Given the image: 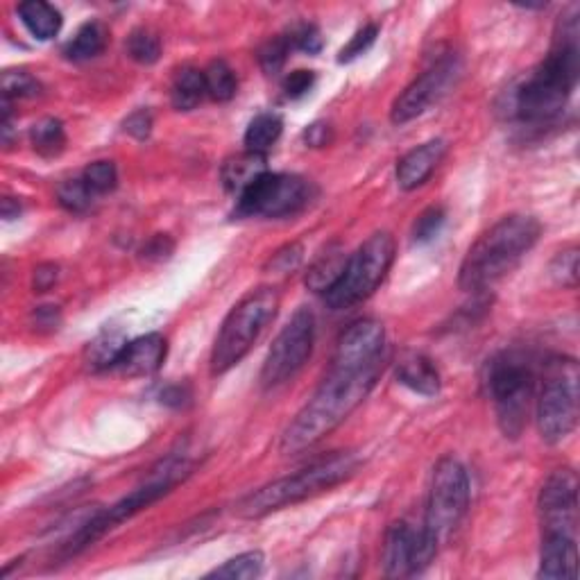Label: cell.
<instances>
[{
    "instance_id": "cell-1",
    "label": "cell",
    "mask_w": 580,
    "mask_h": 580,
    "mask_svg": "<svg viewBox=\"0 0 580 580\" xmlns=\"http://www.w3.org/2000/svg\"><path fill=\"white\" fill-rule=\"evenodd\" d=\"M383 363L361 370L331 365L327 377L281 435V454H300L334 433L377 386Z\"/></svg>"
},
{
    "instance_id": "cell-2",
    "label": "cell",
    "mask_w": 580,
    "mask_h": 580,
    "mask_svg": "<svg viewBox=\"0 0 580 580\" xmlns=\"http://www.w3.org/2000/svg\"><path fill=\"white\" fill-rule=\"evenodd\" d=\"M578 34V14L565 16L558 23L551 53L533 73L526 75L513 96V112L519 123H551L565 109L578 82Z\"/></svg>"
},
{
    "instance_id": "cell-3",
    "label": "cell",
    "mask_w": 580,
    "mask_h": 580,
    "mask_svg": "<svg viewBox=\"0 0 580 580\" xmlns=\"http://www.w3.org/2000/svg\"><path fill=\"white\" fill-rule=\"evenodd\" d=\"M540 234L542 225L533 216L513 213L501 218L469 247L458 275L460 288L476 293L497 284L533 250Z\"/></svg>"
},
{
    "instance_id": "cell-4",
    "label": "cell",
    "mask_w": 580,
    "mask_h": 580,
    "mask_svg": "<svg viewBox=\"0 0 580 580\" xmlns=\"http://www.w3.org/2000/svg\"><path fill=\"white\" fill-rule=\"evenodd\" d=\"M361 460L352 451H336V454L315 460L309 467L300 469L293 476H284L263 488L254 490L236 503V515L245 519H259L270 513H277L281 508L295 506V503L306 501L336 488L358 472Z\"/></svg>"
},
{
    "instance_id": "cell-5",
    "label": "cell",
    "mask_w": 580,
    "mask_h": 580,
    "mask_svg": "<svg viewBox=\"0 0 580 580\" xmlns=\"http://www.w3.org/2000/svg\"><path fill=\"white\" fill-rule=\"evenodd\" d=\"M279 290L272 286H261L250 290L238 302L220 327L216 343L211 352V374H225L238 365L266 331L268 324L275 320L279 311Z\"/></svg>"
},
{
    "instance_id": "cell-6",
    "label": "cell",
    "mask_w": 580,
    "mask_h": 580,
    "mask_svg": "<svg viewBox=\"0 0 580 580\" xmlns=\"http://www.w3.org/2000/svg\"><path fill=\"white\" fill-rule=\"evenodd\" d=\"M392 261H395V238L388 232L372 234L352 257H347L343 275L324 293V302L329 309L345 311L368 300L386 279Z\"/></svg>"
},
{
    "instance_id": "cell-7",
    "label": "cell",
    "mask_w": 580,
    "mask_h": 580,
    "mask_svg": "<svg viewBox=\"0 0 580 580\" xmlns=\"http://www.w3.org/2000/svg\"><path fill=\"white\" fill-rule=\"evenodd\" d=\"M485 386L497 408V420L506 438H519L528 420L535 388L531 363L519 354H501L488 365Z\"/></svg>"
},
{
    "instance_id": "cell-8",
    "label": "cell",
    "mask_w": 580,
    "mask_h": 580,
    "mask_svg": "<svg viewBox=\"0 0 580 580\" xmlns=\"http://www.w3.org/2000/svg\"><path fill=\"white\" fill-rule=\"evenodd\" d=\"M469 508V479L465 467L454 458H442L433 469L429 501L422 531L438 544L449 540L467 515Z\"/></svg>"
},
{
    "instance_id": "cell-9",
    "label": "cell",
    "mask_w": 580,
    "mask_h": 580,
    "mask_svg": "<svg viewBox=\"0 0 580 580\" xmlns=\"http://www.w3.org/2000/svg\"><path fill=\"white\" fill-rule=\"evenodd\" d=\"M578 365L574 358L551 363L537 399V429L544 442L558 445L578 424Z\"/></svg>"
},
{
    "instance_id": "cell-10",
    "label": "cell",
    "mask_w": 580,
    "mask_h": 580,
    "mask_svg": "<svg viewBox=\"0 0 580 580\" xmlns=\"http://www.w3.org/2000/svg\"><path fill=\"white\" fill-rule=\"evenodd\" d=\"M311 200L306 179L286 173H263L236 198L241 218H290Z\"/></svg>"
},
{
    "instance_id": "cell-11",
    "label": "cell",
    "mask_w": 580,
    "mask_h": 580,
    "mask_svg": "<svg viewBox=\"0 0 580 580\" xmlns=\"http://www.w3.org/2000/svg\"><path fill=\"white\" fill-rule=\"evenodd\" d=\"M313 343L315 318L309 309H300L272 343L261 370V386L277 388L293 379L311 358Z\"/></svg>"
},
{
    "instance_id": "cell-12",
    "label": "cell",
    "mask_w": 580,
    "mask_h": 580,
    "mask_svg": "<svg viewBox=\"0 0 580 580\" xmlns=\"http://www.w3.org/2000/svg\"><path fill=\"white\" fill-rule=\"evenodd\" d=\"M542 535L576 537L578 533V476L571 469H558L542 485L537 499Z\"/></svg>"
},
{
    "instance_id": "cell-13",
    "label": "cell",
    "mask_w": 580,
    "mask_h": 580,
    "mask_svg": "<svg viewBox=\"0 0 580 580\" xmlns=\"http://www.w3.org/2000/svg\"><path fill=\"white\" fill-rule=\"evenodd\" d=\"M438 549V544L422 528L415 531L406 522H397L388 528L386 540H383V569L392 578L420 574L422 569L431 565Z\"/></svg>"
},
{
    "instance_id": "cell-14",
    "label": "cell",
    "mask_w": 580,
    "mask_h": 580,
    "mask_svg": "<svg viewBox=\"0 0 580 580\" xmlns=\"http://www.w3.org/2000/svg\"><path fill=\"white\" fill-rule=\"evenodd\" d=\"M458 71L460 66L456 57L440 59L438 64H433L429 71H424L420 78H415L399 93L397 100L392 102L390 121L395 125H406L415 121L417 116H422L433 102H438L445 96L447 89L454 84Z\"/></svg>"
},
{
    "instance_id": "cell-15",
    "label": "cell",
    "mask_w": 580,
    "mask_h": 580,
    "mask_svg": "<svg viewBox=\"0 0 580 580\" xmlns=\"http://www.w3.org/2000/svg\"><path fill=\"white\" fill-rule=\"evenodd\" d=\"M386 331L377 320H358L340 334L331 365L347 370H361L383 363Z\"/></svg>"
},
{
    "instance_id": "cell-16",
    "label": "cell",
    "mask_w": 580,
    "mask_h": 580,
    "mask_svg": "<svg viewBox=\"0 0 580 580\" xmlns=\"http://www.w3.org/2000/svg\"><path fill=\"white\" fill-rule=\"evenodd\" d=\"M166 349V338L159 334L136 338L123 347L121 356L114 363V370L127 374V377H148L164 365Z\"/></svg>"
},
{
    "instance_id": "cell-17",
    "label": "cell",
    "mask_w": 580,
    "mask_h": 580,
    "mask_svg": "<svg viewBox=\"0 0 580 580\" xmlns=\"http://www.w3.org/2000/svg\"><path fill=\"white\" fill-rule=\"evenodd\" d=\"M447 155V141L433 139L422 145H417L411 152L399 159L397 164V184L399 189L413 191L417 186H422L426 179L431 177L435 168L440 166V161Z\"/></svg>"
},
{
    "instance_id": "cell-18",
    "label": "cell",
    "mask_w": 580,
    "mask_h": 580,
    "mask_svg": "<svg viewBox=\"0 0 580 580\" xmlns=\"http://www.w3.org/2000/svg\"><path fill=\"white\" fill-rule=\"evenodd\" d=\"M578 565L576 537L542 535L540 571L537 576L547 580H574Z\"/></svg>"
},
{
    "instance_id": "cell-19",
    "label": "cell",
    "mask_w": 580,
    "mask_h": 580,
    "mask_svg": "<svg viewBox=\"0 0 580 580\" xmlns=\"http://www.w3.org/2000/svg\"><path fill=\"white\" fill-rule=\"evenodd\" d=\"M397 379L404 383L406 388H411L417 395L435 397L440 392V372L435 368L431 358L424 354H404L397 361Z\"/></svg>"
},
{
    "instance_id": "cell-20",
    "label": "cell",
    "mask_w": 580,
    "mask_h": 580,
    "mask_svg": "<svg viewBox=\"0 0 580 580\" xmlns=\"http://www.w3.org/2000/svg\"><path fill=\"white\" fill-rule=\"evenodd\" d=\"M266 170V155H259V152L245 150L243 155H236L232 159L225 161L223 166V184L227 191L232 193H243L247 186H250L254 179L261 177Z\"/></svg>"
},
{
    "instance_id": "cell-21",
    "label": "cell",
    "mask_w": 580,
    "mask_h": 580,
    "mask_svg": "<svg viewBox=\"0 0 580 580\" xmlns=\"http://www.w3.org/2000/svg\"><path fill=\"white\" fill-rule=\"evenodd\" d=\"M345 263H347V257H345L343 247L329 245L327 250H324L320 257L313 261L309 272H306V286L315 290V293L324 295L327 290H331V286L336 284L340 275H343Z\"/></svg>"
},
{
    "instance_id": "cell-22",
    "label": "cell",
    "mask_w": 580,
    "mask_h": 580,
    "mask_svg": "<svg viewBox=\"0 0 580 580\" xmlns=\"http://www.w3.org/2000/svg\"><path fill=\"white\" fill-rule=\"evenodd\" d=\"M21 23L28 28L34 39L48 41L62 28V14H59L53 5L44 3V0H30V3L19 5Z\"/></svg>"
},
{
    "instance_id": "cell-23",
    "label": "cell",
    "mask_w": 580,
    "mask_h": 580,
    "mask_svg": "<svg viewBox=\"0 0 580 580\" xmlns=\"http://www.w3.org/2000/svg\"><path fill=\"white\" fill-rule=\"evenodd\" d=\"M107 41L109 30L100 21L84 23L78 34L66 44L64 55L71 62H89V59L98 57L107 48Z\"/></svg>"
},
{
    "instance_id": "cell-24",
    "label": "cell",
    "mask_w": 580,
    "mask_h": 580,
    "mask_svg": "<svg viewBox=\"0 0 580 580\" xmlns=\"http://www.w3.org/2000/svg\"><path fill=\"white\" fill-rule=\"evenodd\" d=\"M204 96H207V87H204V73L198 68L186 66L175 75L170 100H173L177 112H191L200 105Z\"/></svg>"
},
{
    "instance_id": "cell-25",
    "label": "cell",
    "mask_w": 580,
    "mask_h": 580,
    "mask_svg": "<svg viewBox=\"0 0 580 580\" xmlns=\"http://www.w3.org/2000/svg\"><path fill=\"white\" fill-rule=\"evenodd\" d=\"M281 130H284V121L277 114H259L247 125L245 148L250 152L266 155V150H270L277 143Z\"/></svg>"
},
{
    "instance_id": "cell-26",
    "label": "cell",
    "mask_w": 580,
    "mask_h": 580,
    "mask_svg": "<svg viewBox=\"0 0 580 580\" xmlns=\"http://www.w3.org/2000/svg\"><path fill=\"white\" fill-rule=\"evenodd\" d=\"M30 141L41 157L53 159L57 155H62L66 148L64 125L59 123L57 118H44V121L32 125Z\"/></svg>"
},
{
    "instance_id": "cell-27",
    "label": "cell",
    "mask_w": 580,
    "mask_h": 580,
    "mask_svg": "<svg viewBox=\"0 0 580 580\" xmlns=\"http://www.w3.org/2000/svg\"><path fill=\"white\" fill-rule=\"evenodd\" d=\"M204 87H207V96L211 100L227 102L236 96V75L232 68L223 59H216L207 68H204Z\"/></svg>"
},
{
    "instance_id": "cell-28",
    "label": "cell",
    "mask_w": 580,
    "mask_h": 580,
    "mask_svg": "<svg viewBox=\"0 0 580 580\" xmlns=\"http://www.w3.org/2000/svg\"><path fill=\"white\" fill-rule=\"evenodd\" d=\"M263 562H266V558H263L261 551H247L241 553V556L227 560L223 567L213 569L209 578H236V580L257 578L263 571Z\"/></svg>"
},
{
    "instance_id": "cell-29",
    "label": "cell",
    "mask_w": 580,
    "mask_h": 580,
    "mask_svg": "<svg viewBox=\"0 0 580 580\" xmlns=\"http://www.w3.org/2000/svg\"><path fill=\"white\" fill-rule=\"evenodd\" d=\"M127 55L139 64H155L161 57V41L155 32L139 28L127 37Z\"/></svg>"
},
{
    "instance_id": "cell-30",
    "label": "cell",
    "mask_w": 580,
    "mask_h": 580,
    "mask_svg": "<svg viewBox=\"0 0 580 580\" xmlns=\"http://www.w3.org/2000/svg\"><path fill=\"white\" fill-rule=\"evenodd\" d=\"M125 345L127 343L123 338L102 334L98 340H93L89 345V365L93 370H114L116 358L121 356Z\"/></svg>"
},
{
    "instance_id": "cell-31",
    "label": "cell",
    "mask_w": 580,
    "mask_h": 580,
    "mask_svg": "<svg viewBox=\"0 0 580 580\" xmlns=\"http://www.w3.org/2000/svg\"><path fill=\"white\" fill-rule=\"evenodd\" d=\"M82 179L87 184V189L93 193V198H98V195H105L116 189L118 173L112 161H93V164L84 168Z\"/></svg>"
},
{
    "instance_id": "cell-32",
    "label": "cell",
    "mask_w": 580,
    "mask_h": 580,
    "mask_svg": "<svg viewBox=\"0 0 580 580\" xmlns=\"http://www.w3.org/2000/svg\"><path fill=\"white\" fill-rule=\"evenodd\" d=\"M551 277L562 288H576L578 284V247H569V250L560 252L556 259L551 261Z\"/></svg>"
},
{
    "instance_id": "cell-33",
    "label": "cell",
    "mask_w": 580,
    "mask_h": 580,
    "mask_svg": "<svg viewBox=\"0 0 580 580\" xmlns=\"http://www.w3.org/2000/svg\"><path fill=\"white\" fill-rule=\"evenodd\" d=\"M57 198L64 209L80 213L93 202V193L87 189V184H84V179L80 177V179H68V182L59 186Z\"/></svg>"
},
{
    "instance_id": "cell-34",
    "label": "cell",
    "mask_w": 580,
    "mask_h": 580,
    "mask_svg": "<svg viewBox=\"0 0 580 580\" xmlns=\"http://www.w3.org/2000/svg\"><path fill=\"white\" fill-rule=\"evenodd\" d=\"M445 209L442 207H429L417 216L413 225V241L415 243H429L435 236L442 232L445 227Z\"/></svg>"
},
{
    "instance_id": "cell-35",
    "label": "cell",
    "mask_w": 580,
    "mask_h": 580,
    "mask_svg": "<svg viewBox=\"0 0 580 580\" xmlns=\"http://www.w3.org/2000/svg\"><path fill=\"white\" fill-rule=\"evenodd\" d=\"M290 48H293V41H290V37L270 39L268 44L261 48V53H259V62H261L263 71H266L268 75L279 73L281 66L286 64Z\"/></svg>"
},
{
    "instance_id": "cell-36",
    "label": "cell",
    "mask_w": 580,
    "mask_h": 580,
    "mask_svg": "<svg viewBox=\"0 0 580 580\" xmlns=\"http://www.w3.org/2000/svg\"><path fill=\"white\" fill-rule=\"evenodd\" d=\"M39 82L25 71H7L3 75V100L12 98H32L39 93Z\"/></svg>"
},
{
    "instance_id": "cell-37",
    "label": "cell",
    "mask_w": 580,
    "mask_h": 580,
    "mask_svg": "<svg viewBox=\"0 0 580 580\" xmlns=\"http://www.w3.org/2000/svg\"><path fill=\"white\" fill-rule=\"evenodd\" d=\"M377 34H379V25H374V23L365 25V28L358 30L352 37V41H349V44L340 50L338 62L345 64V62H352V59H356V57H361L365 50H370V46L374 44V41H377Z\"/></svg>"
},
{
    "instance_id": "cell-38",
    "label": "cell",
    "mask_w": 580,
    "mask_h": 580,
    "mask_svg": "<svg viewBox=\"0 0 580 580\" xmlns=\"http://www.w3.org/2000/svg\"><path fill=\"white\" fill-rule=\"evenodd\" d=\"M300 261H302V245H286V247H281L279 252L272 254V259L268 266L275 270V272H281V275H286V272L290 270H295L297 266H300Z\"/></svg>"
},
{
    "instance_id": "cell-39",
    "label": "cell",
    "mask_w": 580,
    "mask_h": 580,
    "mask_svg": "<svg viewBox=\"0 0 580 580\" xmlns=\"http://www.w3.org/2000/svg\"><path fill=\"white\" fill-rule=\"evenodd\" d=\"M313 84H315V73L313 71H304V68H300V71H293V73H288L286 78H284V91H286V96L288 98H302L306 96L313 89Z\"/></svg>"
},
{
    "instance_id": "cell-40",
    "label": "cell",
    "mask_w": 580,
    "mask_h": 580,
    "mask_svg": "<svg viewBox=\"0 0 580 580\" xmlns=\"http://www.w3.org/2000/svg\"><path fill=\"white\" fill-rule=\"evenodd\" d=\"M290 41H293L295 48L304 50V53H318L322 48L320 30L315 25H302V28L290 32Z\"/></svg>"
},
{
    "instance_id": "cell-41",
    "label": "cell",
    "mask_w": 580,
    "mask_h": 580,
    "mask_svg": "<svg viewBox=\"0 0 580 580\" xmlns=\"http://www.w3.org/2000/svg\"><path fill=\"white\" fill-rule=\"evenodd\" d=\"M150 127H152V116L150 112H134L130 118L125 121V132H130L136 139H145V136L150 134Z\"/></svg>"
},
{
    "instance_id": "cell-42",
    "label": "cell",
    "mask_w": 580,
    "mask_h": 580,
    "mask_svg": "<svg viewBox=\"0 0 580 580\" xmlns=\"http://www.w3.org/2000/svg\"><path fill=\"white\" fill-rule=\"evenodd\" d=\"M173 252V241L166 234H157L152 241L143 247L145 259H166Z\"/></svg>"
},
{
    "instance_id": "cell-43",
    "label": "cell",
    "mask_w": 580,
    "mask_h": 580,
    "mask_svg": "<svg viewBox=\"0 0 580 580\" xmlns=\"http://www.w3.org/2000/svg\"><path fill=\"white\" fill-rule=\"evenodd\" d=\"M55 281H57V266H53V263H44V266L34 270V290H39V293H44V290L53 286Z\"/></svg>"
},
{
    "instance_id": "cell-44",
    "label": "cell",
    "mask_w": 580,
    "mask_h": 580,
    "mask_svg": "<svg viewBox=\"0 0 580 580\" xmlns=\"http://www.w3.org/2000/svg\"><path fill=\"white\" fill-rule=\"evenodd\" d=\"M304 139L309 145H313V148H322V145H327L331 141V130H329V125H324V123H315L311 125L309 130L304 132Z\"/></svg>"
},
{
    "instance_id": "cell-45",
    "label": "cell",
    "mask_w": 580,
    "mask_h": 580,
    "mask_svg": "<svg viewBox=\"0 0 580 580\" xmlns=\"http://www.w3.org/2000/svg\"><path fill=\"white\" fill-rule=\"evenodd\" d=\"M186 399H189V392H186L182 386H170L164 392H161V402L164 404H175L182 406Z\"/></svg>"
},
{
    "instance_id": "cell-46",
    "label": "cell",
    "mask_w": 580,
    "mask_h": 580,
    "mask_svg": "<svg viewBox=\"0 0 580 580\" xmlns=\"http://www.w3.org/2000/svg\"><path fill=\"white\" fill-rule=\"evenodd\" d=\"M19 213H21V207H19V204H14L12 198H5V200H3V218H5V220L19 218Z\"/></svg>"
}]
</instances>
